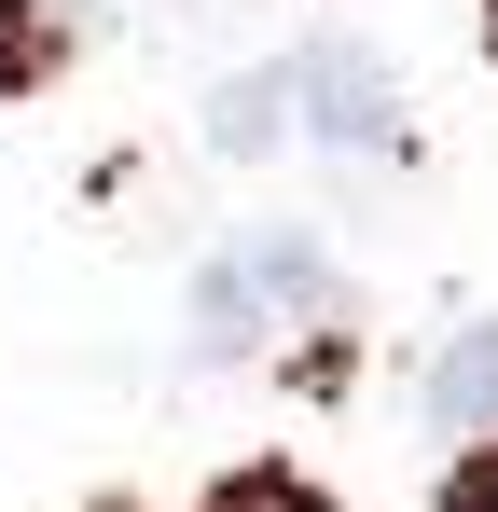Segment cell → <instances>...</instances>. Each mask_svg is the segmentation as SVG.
I'll return each mask as SVG.
<instances>
[{
	"mask_svg": "<svg viewBox=\"0 0 498 512\" xmlns=\"http://www.w3.org/2000/svg\"><path fill=\"white\" fill-rule=\"evenodd\" d=\"M429 429H443V443H485L498 429V319L443 333V360H429Z\"/></svg>",
	"mask_w": 498,
	"mask_h": 512,
	"instance_id": "3957f363",
	"label": "cell"
},
{
	"mask_svg": "<svg viewBox=\"0 0 498 512\" xmlns=\"http://www.w3.org/2000/svg\"><path fill=\"white\" fill-rule=\"evenodd\" d=\"M97 512H139V499H97Z\"/></svg>",
	"mask_w": 498,
	"mask_h": 512,
	"instance_id": "ba28073f",
	"label": "cell"
},
{
	"mask_svg": "<svg viewBox=\"0 0 498 512\" xmlns=\"http://www.w3.org/2000/svg\"><path fill=\"white\" fill-rule=\"evenodd\" d=\"M332 305H346V263L277 222V236H249V250H222L194 277L180 346H194V360H249V346H277V319H332Z\"/></svg>",
	"mask_w": 498,
	"mask_h": 512,
	"instance_id": "6da1fadb",
	"label": "cell"
},
{
	"mask_svg": "<svg viewBox=\"0 0 498 512\" xmlns=\"http://www.w3.org/2000/svg\"><path fill=\"white\" fill-rule=\"evenodd\" d=\"M208 512H332V499L305 485V471H236V485H222Z\"/></svg>",
	"mask_w": 498,
	"mask_h": 512,
	"instance_id": "8992f818",
	"label": "cell"
},
{
	"mask_svg": "<svg viewBox=\"0 0 498 512\" xmlns=\"http://www.w3.org/2000/svg\"><path fill=\"white\" fill-rule=\"evenodd\" d=\"M443 512H498V429L457 457V471H443Z\"/></svg>",
	"mask_w": 498,
	"mask_h": 512,
	"instance_id": "52a82bcc",
	"label": "cell"
},
{
	"mask_svg": "<svg viewBox=\"0 0 498 512\" xmlns=\"http://www.w3.org/2000/svg\"><path fill=\"white\" fill-rule=\"evenodd\" d=\"M277 139H291V56H277V70H236V84H208V153H222V167H263Z\"/></svg>",
	"mask_w": 498,
	"mask_h": 512,
	"instance_id": "277c9868",
	"label": "cell"
},
{
	"mask_svg": "<svg viewBox=\"0 0 498 512\" xmlns=\"http://www.w3.org/2000/svg\"><path fill=\"white\" fill-rule=\"evenodd\" d=\"M83 56V0H0V97H42Z\"/></svg>",
	"mask_w": 498,
	"mask_h": 512,
	"instance_id": "5b68a950",
	"label": "cell"
},
{
	"mask_svg": "<svg viewBox=\"0 0 498 512\" xmlns=\"http://www.w3.org/2000/svg\"><path fill=\"white\" fill-rule=\"evenodd\" d=\"M291 111L319 125V153H360V167L402 153V70L374 42H305L291 56Z\"/></svg>",
	"mask_w": 498,
	"mask_h": 512,
	"instance_id": "7a4b0ae2",
	"label": "cell"
}]
</instances>
